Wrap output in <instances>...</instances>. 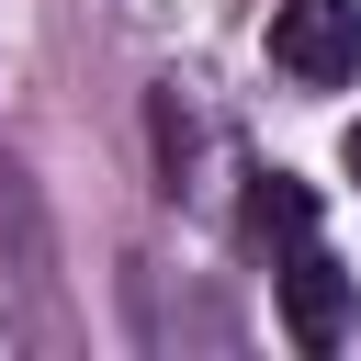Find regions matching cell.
Returning <instances> with one entry per match:
<instances>
[{"label": "cell", "mask_w": 361, "mask_h": 361, "mask_svg": "<svg viewBox=\"0 0 361 361\" xmlns=\"http://www.w3.org/2000/svg\"><path fill=\"white\" fill-rule=\"evenodd\" d=\"M271 68L305 79V90L361 79V0H282L271 11Z\"/></svg>", "instance_id": "obj_1"}, {"label": "cell", "mask_w": 361, "mask_h": 361, "mask_svg": "<svg viewBox=\"0 0 361 361\" xmlns=\"http://www.w3.org/2000/svg\"><path fill=\"white\" fill-rule=\"evenodd\" d=\"M282 327H293V350H338L350 338V271L316 237H293V259H282Z\"/></svg>", "instance_id": "obj_2"}, {"label": "cell", "mask_w": 361, "mask_h": 361, "mask_svg": "<svg viewBox=\"0 0 361 361\" xmlns=\"http://www.w3.org/2000/svg\"><path fill=\"white\" fill-rule=\"evenodd\" d=\"M248 226L293 248V237H316V192H305L293 169H259V180H248Z\"/></svg>", "instance_id": "obj_3"}, {"label": "cell", "mask_w": 361, "mask_h": 361, "mask_svg": "<svg viewBox=\"0 0 361 361\" xmlns=\"http://www.w3.org/2000/svg\"><path fill=\"white\" fill-rule=\"evenodd\" d=\"M338 158H350V180H361V124H350V147H338Z\"/></svg>", "instance_id": "obj_4"}]
</instances>
